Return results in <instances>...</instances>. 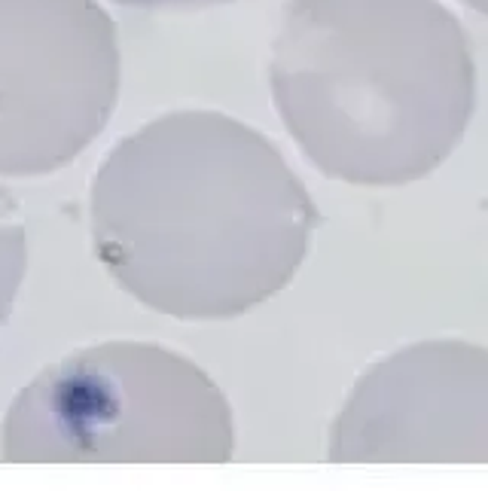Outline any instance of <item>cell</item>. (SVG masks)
<instances>
[{"instance_id": "obj_4", "label": "cell", "mask_w": 488, "mask_h": 491, "mask_svg": "<svg viewBox=\"0 0 488 491\" xmlns=\"http://www.w3.org/2000/svg\"><path fill=\"white\" fill-rule=\"evenodd\" d=\"M119 86L101 0H0V183L71 168L110 126Z\"/></svg>"}, {"instance_id": "obj_3", "label": "cell", "mask_w": 488, "mask_h": 491, "mask_svg": "<svg viewBox=\"0 0 488 491\" xmlns=\"http://www.w3.org/2000/svg\"><path fill=\"white\" fill-rule=\"evenodd\" d=\"M235 412L193 357L110 339L52 360L10 400L3 464H226Z\"/></svg>"}, {"instance_id": "obj_5", "label": "cell", "mask_w": 488, "mask_h": 491, "mask_svg": "<svg viewBox=\"0 0 488 491\" xmlns=\"http://www.w3.org/2000/svg\"><path fill=\"white\" fill-rule=\"evenodd\" d=\"M333 464H488V348L424 339L348 390L326 436Z\"/></svg>"}, {"instance_id": "obj_6", "label": "cell", "mask_w": 488, "mask_h": 491, "mask_svg": "<svg viewBox=\"0 0 488 491\" xmlns=\"http://www.w3.org/2000/svg\"><path fill=\"white\" fill-rule=\"evenodd\" d=\"M28 275V232L21 223L19 202L0 183V329L10 324L21 284Z\"/></svg>"}, {"instance_id": "obj_7", "label": "cell", "mask_w": 488, "mask_h": 491, "mask_svg": "<svg viewBox=\"0 0 488 491\" xmlns=\"http://www.w3.org/2000/svg\"><path fill=\"white\" fill-rule=\"evenodd\" d=\"M113 3L132 6V10H150V12H193V10L238 3V0H113Z\"/></svg>"}, {"instance_id": "obj_8", "label": "cell", "mask_w": 488, "mask_h": 491, "mask_svg": "<svg viewBox=\"0 0 488 491\" xmlns=\"http://www.w3.org/2000/svg\"><path fill=\"white\" fill-rule=\"evenodd\" d=\"M464 6H470V10H476L479 15H488V0H461Z\"/></svg>"}, {"instance_id": "obj_1", "label": "cell", "mask_w": 488, "mask_h": 491, "mask_svg": "<svg viewBox=\"0 0 488 491\" xmlns=\"http://www.w3.org/2000/svg\"><path fill=\"white\" fill-rule=\"evenodd\" d=\"M320 214L269 135L171 110L122 135L89 187V241L122 293L174 320H232L278 296Z\"/></svg>"}, {"instance_id": "obj_2", "label": "cell", "mask_w": 488, "mask_h": 491, "mask_svg": "<svg viewBox=\"0 0 488 491\" xmlns=\"http://www.w3.org/2000/svg\"><path fill=\"white\" fill-rule=\"evenodd\" d=\"M284 132L324 178L406 187L446 162L476 110L470 37L439 0H287L269 49Z\"/></svg>"}]
</instances>
